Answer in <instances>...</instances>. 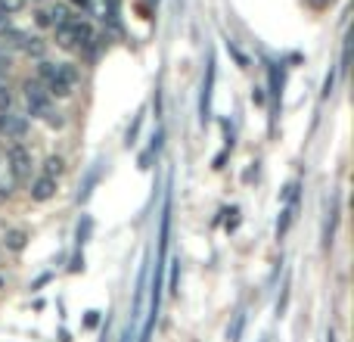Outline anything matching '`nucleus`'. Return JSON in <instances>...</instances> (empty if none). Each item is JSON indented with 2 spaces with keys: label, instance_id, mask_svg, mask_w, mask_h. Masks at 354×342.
Here are the masks:
<instances>
[{
  "label": "nucleus",
  "instance_id": "nucleus-14",
  "mask_svg": "<svg viewBox=\"0 0 354 342\" xmlns=\"http://www.w3.org/2000/svg\"><path fill=\"white\" fill-rule=\"evenodd\" d=\"M10 103H12L10 87H3V91H0V112H10Z\"/></svg>",
  "mask_w": 354,
  "mask_h": 342
},
{
  "label": "nucleus",
  "instance_id": "nucleus-2",
  "mask_svg": "<svg viewBox=\"0 0 354 342\" xmlns=\"http://www.w3.org/2000/svg\"><path fill=\"white\" fill-rule=\"evenodd\" d=\"M25 103H28L31 116L47 118L50 125H62V118L56 116L53 106H50V93H47V87H44L41 81H25Z\"/></svg>",
  "mask_w": 354,
  "mask_h": 342
},
{
  "label": "nucleus",
  "instance_id": "nucleus-7",
  "mask_svg": "<svg viewBox=\"0 0 354 342\" xmlns=\"http://www.w3.org/2000/svg\"><path fill=\"white\" fill-rule=\"evenodd\" d=\"M212 81H214V62H208V78H205V87H202V100H199L202 122L208 118V109H212Z\"/></svg>",
  "mask_w": 354,
  "mask_h": 342
},
{
  "label": "nucleus",
  "instance_id": "nucleus-10",
  "mask_svg": "<svg viewBox=\"0 0 354 342\" xmlns=\"http://www.w3.org/2000/svg\"><path fill=\"white\" fill-rule=\"evenodd\" d=\"M44 168H47V174H44V177L62 174V159H59V156H50V159H47V165H44Z\"/></svg>",
  "mask_w": 354,
  "mask_h": 342
},
{
  "label": "nucleus",
  "instance_id": "nucleus-16",
  "mask_svg": "<svg viewBox=\"0 0 354 342\" xmlns=\"http://www.w3.org/2000/svg\"><path fill=\"white\" fill-rule=\"evenodd\" d=\"M3 87H6V75H0V91H3Z\"/></svg>",
  "mask_w": 354,
  "mask_h": 342
},
{
  "label": "nucleus",
  "instance_id": "nucleus-12",
  "mask_svg": "<svg viewBox=\"0 0 354 342\" xmlns=\"http://www.w3.org/2000/svg\"><path fill=\"white\" fill-rule=\"evenodd\" d=\"M6 240H10V249H22V246H25V233L22 231H12Z\"/></svg>",
  "mask_w": 354,
  "mask_h": 342
},
{
  "label": "nucleus",
  "instance_id": "nucleus-13",
  "mask_svg": "<svg viewBox=\"0 0 354 342\" xmlns=\"http://www.w3.org/2000/svg\"><path fill=\"white\" fill-rule=\"evenodd\" d=\"M177 287H180V264H171V293H180V289H177Z\"/></svg>",
  "mask_w": 354,
  "mask_h": 342
},
{
  "label": "nucleus",
  "instance_id": "nucleus-4",
  "mask_svg": "<svg viewBox=\"0 0 354 342\" xmlns=\"http://www.w3.org/2000/svg\"><path fill=\"white\" fill-rule=\"evenodd\" d=\"M6 168H10L12 181H19V183L31 181V156H28V150L12 147L10 153H6Z\"/></svg>",
  "mask_w": 354,
  "mask_h": 342
},
{
  "label": "nucleus",
  "instance_id": "nucleus-9",
  "mask_svg": "<svg viewBox=\"0 0 354 342\" xmlns=\"http://www.w3.org/2000/svg\"><path fill=\"white\" fill-rule=\"evenodd\" d=\"M10 66H12V50L6 44H0V75H6Z\"/></svg>",
  "mask_w": 354,
  "mask_h": 342
},
{
  "label": "nucleus",
  "instance_id": "nucleus-11",
  "mask_svg": "<svg viewBox=\"0 0 354 342\" xmlns=\"http://www.w3.org/2000/svg\"><path fill=\"white\" fill-rule=\"evenodd\" d=\"M28 3V0H0V10L10 16V12H16V10H22V6Z\"/></svg>",
  "mask_w": 354,
  "mask_h": 342
},
{
  "label": "nucleus",
  "instance_id": "nucleus-8",
  "mask_svg": "<svg viewBox=\"0 0 354 342\" xmlns=\"http://www.w3.org/2000/svg\"><path fill=\"white\" fill-rule=\"evenodd\" d=\"M87 10H91V16L97 19H109L112 16V0H87Z\"/></svg>",
  "mask_w": 354,
  "mask_h": 342
},
{
  "label": "nucleus",
  "instance_id": "nucleus-5",
  "mask_svg": "<svg viewBox=\"0 0 354 342\" xmlns=\"http://www.w3.org/2000/svg\"><path fill=\"white\" fill-rule=\"evenodd\" d=\"M0 134L6 141H22L28 134V118L19 112H0Z\"/></svg>",
  "mask_w": 354,
  "mask_h": 342
},
{
  "label": "nucleus",
  "instance_id": "nucleus-3",
  "mask_svg": "<svg viewBox=\"0 0 354 342\" xmlns=\"http://www.w3.org/2000/svg\"><path fill=\"white\" fill-rule=\"evenodd\" d=\"M56 41L66 50H84L93 41V28L87 22H81V19H68L66 25L56 28Z\"/></svg>",
  "mask_w": 354,
  "mask_h": 342
},
{
  "label": "nucleus",
  "instance_id": "nucleus-1",
  "mask_svg": "<svg viewBox=\"0 0 354 342\" xmlns=\"http://www.w3.org/2000/svg\"><path fill=\"white\" fill-rule=\"evenodd\" d=\"M41 78L47 81V93L50 97H68L72 93V84H75V69L68 66H56V62H41Z\"/></svg>",
  "mask_w": 354,
  "mask_h": 342
},
{
  "label": "nucleus",
  "instance_id": "nucleus-6",
  "mask_svg": "<svg viewBox=\"0 0 354 342\" xmlns=\"http://www.w3.org/2000/svg\"><path fill=\"white\" fill-rule=\"evenodd\" d=\"M53 193H56V181H53V177H37V181L31 183V199H37V202H47Z\"/></svg>",
  "mask_w": 354,
  "mask_h": 342
},
{
  "label": "nucleus",
  "instance_id": "nucleus-17",
  "mask_svg": "<svg viewBox=\"0 0 354 342\" xmlns=\"http://www.w3.org/2000/svg\"><path fill=\"white\" fill-rule=\"evenodd\" d=\"M75 3H87V0H75Z\"/></svg>",
  "mask_w": 354,
  "mask_h": 342
},
{
  "label": "nucleus",
  "instance_id": "nucleus-15",
  "mask_svg": "<svg viewBox=\"0 0 354 342\" xmlns=\"http://www.w3.org/2000/svg\"><path fill=\"white\" fill-rule=\"evenodd\" d=\"M3 31H10V16L0 10V35H3Z\"/></svg>",
  "mask_w": 354,
  "mask_h": 342
}]
</instances>
